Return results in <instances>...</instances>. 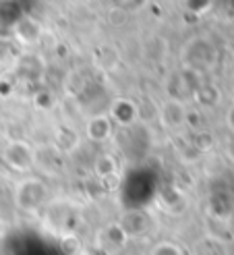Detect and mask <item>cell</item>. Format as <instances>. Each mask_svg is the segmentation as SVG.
<instances>
[{
  "label": "cell",
  "mask_w": 234,
  "mask_h": 255,
  "mask_svg": "<svg viewBox=\"0 0 234 255\" xmlns=\"http://www.w3.org/2000/svg\"><path fill=\"white\" fill-rule=\"evenodd\" d=\"M96 170H98L100 176H108V174L116 172V162H114V158L108 156V154H106V156H100L98 162H96Z\"/></svg>",
  "instance_id": "5b68a950"
},
{
  "label": "cell",
  "mask_w": 234,
  "mask_h": 255,
  "mask_svg": "<svg viewBox=\"0 0 234 255\" xmlns=\"http://www.w3.org/2000/svg\"><path fill=\"white\" fill-rule=\"evenodd\" d=\"M228 121H230V125L234 127V108L230 110V114H228Z\"/></svg>",
  "instance_id": "8992f818"
},
{
  "label": "cell",
  "mask_w": 234,
  "mask_h": 255,
  "mask_svg": "<svg viewBox=\"0 0 234 255\" xmlns=\"http://www.w3.org/2000/svg\"><path fill=\"white\" fill-rule=\"evenodd\" d=\"M46 201V187L40 181H25L17 191V206L33 212Z\"/></svg>",
  "instance_id": "6da1fadb"
},
{
  "label": "cell",
  "mask_w": 234,
  "mask_h": 255,
  "mask_svg": "<svg viewBox=\"0 0 234 255\" xmlns=\"http://www.w3.org/2000/svg\"><path fill=\"white\" fill-rule=\"evenodd\" d=\"M112 131V123L108 117H94L87 123V137L94 141H104Z\"/></svg>",
  "instance_id": "277c9868"
},
{
  "label": "cell",
  "mask_w": 234,
  "mask_h": 255,
  "mask_svg": "<svg viewBox=\"0 0 234 255\" xmlns=\"http://www.w3.org/2000/svg\"><path fill=\"white\" fill-rule=\"evenodd\" d=\"M187 119V112H185V106L180 104V102L172 100V102H168V104L164 106L162 110V121L166 127H172V129H176V127H180L185 123Z\"/></svg>",
  "instance_id": "3957f363"
},
{
  "label": "cell",
  "mask_w": 234,
  "mask_h": 255,
  "mask_svg": "<svg viewBox=\"0 0 234 255\" xmlns=\"http://www.w3.org/2000/svg\"><path fill=\"white\" fill-rule=\"evenodd\" d=\"M4 160L10 168L15 170H27L33 164V149L25 141H10L4 147Z\"/></svg>",
  "instance_id": "7a4b0ae2"
}]
</instances>
